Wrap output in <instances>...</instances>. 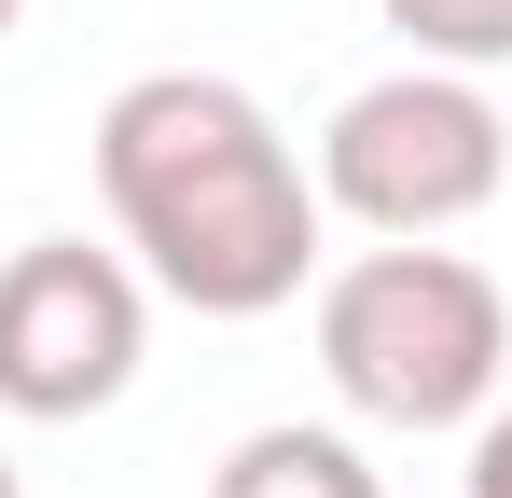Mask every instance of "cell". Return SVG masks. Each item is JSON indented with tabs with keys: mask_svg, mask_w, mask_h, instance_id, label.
<instances>
[{
	"mask_svg": "<svg viewBox=\"0 0 512 498\" xmlns=\"http://www.w3.org/2000/svg\"><path fill=\"white\" fill-rule=\"evenodd\" d=\"M471 498H512V402L471 415Z\"/></svg>",
	"mask_w": 512,
	"mask_h": 498,
	"instance_id": "cell-7",
	"label": "cell"
},
{
	"mask_svg": "<svg viewBox=\"0 0 512 498\" xmlns=\"http://www.w3.org/2000/svg\"><path fill=\"white\" fill-rule=\"evenodd\" d=\"M319 374L374 429H471L512 374V291L471 249L388 236L319 277Z\"/></svg>",
	"mask_w": 512,
	"mask_h": 498,
	"instance_id": "cell-2",
	"label": "cell"
},
{
	"mask_svg": "<svg viewBox=\"0 0 512 498\" xmlns=\"http://www.w3.org/2000/svg\"><path fill=\"white\" fill-rule=\"evenodd\" d=\"M153 360V277L125 249L84 236H28L0 249V415L28 429H70V415H111Z\"/></svg>",
	"mask_w": 512,
	"mask_h": 498,
	"instance_id": "cell-4",
	"label": "cell"
},
{
	"mask_svg": "<svg viewBox=\"0 0 512 498\" xmlns=\"http://www.w3.org/2000/svg\"><path fill=\"white\" fill-rule=\"evenodd\" d=\"M97 194L139 277L194 319H277L319 277V180L277 139L250 83L222 70H139L97 111Z\"/></svg>",
	"mask_w": 512,
	"mask_h": 498,
	"instance_id": "cell-1",
	"label": "cell"
},
{
	"mask_svg": "<svg viewBox=\"0 0 512 498\" xmlns=\"http://www.w3.org/2000/svg\"><path fill=\"white\" fill-rule=\"evenodd\" d=\"M14 14H28V0H0V42H14Z\"/></svg>",
	"mask_w": 512,
	"mask_h": 498,
	"instance_id": "cell-8",
	"label": "cell"
},
{
	"mask_svg": "<svg viewBox=\"0 0 512 498\" xmlns=\"http://www.w3.org/2000/svg\"><path fill=\"white\" fill-rule=\"evenodd\" d=\"M208 498H388V485H374V457H360L346 429L277 415V429H250V443L208 471Z\"/></svg>",
	"mask_w": 512,
	"mask_h": 498,
	"instance_id": "cell-5",
	"label": "cell"
},
{
	"mask_svg": "<svg viewBox=\"0 0 512 498\" xmlns=\"http://www.w3.org/2000/svg\"><path fill=\"white\" fill-rule=\"evenodd\" d=\"M374 14L416 42L429 70H471V83L512 70V0H374Z\"/></svg>",
	"mask_w": 512,
	"mask_h": 498,
	"instance_id": "cell-6",
	"label": "cell"
},
{
	"mask_svg": "<svg viewBox=\"0 0 512 498\" xmlns=\"http://www.w3.org/2000/svg\"><path fill=\"white\" fill-rule=\"evenodd\" d=\"M0 498H28V485H14V457H0Z\"/></svg>",
	"mask_w": 512,
	"mask_h": 498,
	"instance_id": "cell-9",
	"label": "cell"
},
{
	"mask_svg": "<svg viewBox=\"0 0 512 498\" xmlns=\"http://www.w3.org/2000/svg\"><path fill=\"white\" fill-rule=\"evenodd\" d=\"M319 208H346L360 236H457V222H485L512 180V125L499 97L471 70H429L402 56L388 83H360L333 125H319Z\"/></svg>",
	"mask_w": 512,
	"mask_h": 498,
	"instance_id": "cell-3",
	"label": "cell"
}]
</instances>
